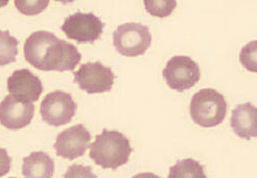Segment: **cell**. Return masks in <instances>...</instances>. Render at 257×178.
<instances>
[{"mask_svg":"<svg viewBox=\"0 0 257 178\" xmlns=\"http://www.w3.org/2000/svg\"><path fill=\"white\" fill-rule=\"evenodd\" d=\"M55 2H61V4H72V2H74V0H55Z\"/></svg>","mask_w":257,"mask_h":178,"instance_id":"44dd1931","label":"cell"},{"mask_svg":"<svg viewBox=\"0 0 257 178\" xmlns=\"http://www.w3.org/2000/svg\"><path fill=\"white\" fill-rule=\"evenodd\" d=\"M168 86L177 92H184L194 86L200 80L199 66L189 56H174L163 72Z\"/></svg>","mask_w":257,"mask_h":178,"instance_id":"5b68a950","label":"cell"},{"mask_svg":"<svg viewBox=\"0 0 257 178\" xmlns=\"http://www.w3.org/2000/svg\"><path fill=\"white\" fill-rule=\"evenodd\" d=\"M91 140L89 130L83 124L74 126L61 132L54 144V149L57 156L68 160H75L83 156Z\"/></svg>","mask_w":257,"mask_h":178,"instance_id":"30bf717a","label":"cell"},{"mask_svg":"<svg viewBox=\"0 0 257 178\" xmlns=\"http://www.w3.org/2000/svg\"><path fill=\"white\" fill-rule=\"evenodd\" d=\"M8 91L11 95L36 102L43 92V84L40 78L29 70H19L9 78Z\"/></svg>","mask_w":257,"mask_h":178,"instance_id":"8fae6325","label":"cell"},{"mask_svg":"<svg viewBox=\"0 0 257 178\" xmlns=\"http://www.w3.org/2000/svg\"><path fill=\"white\" fill-rule=\"evenodd\" d=\"M170 178H205L204 167L196 160L184 159L178 161L170 169Z\"/></svg>","mask_w":257,"mask_h":178,"instance_id":"5bb4252c","label":"cell"},{"mask_svg":"<svg viewBox=\"0 0 257 178\" xmlns=\"http://www.w3.org/2000/svg\"><path fill=\"white\" fill-rule=\"evenodd\" d=\"M24 53L32 66L44 72L74 70L82 58L73 44L46 31L32 34L25 43Z\"/></svg>","mask_w":257,"mask_h":178,"instance_id":"6da1fadb","label":"cell"},{"mask_svg":"<svg viewBox=\"0 0 257 178\" xmlns=\"http://www.w3.org/2000/svg\"><path fill=\"white\" fill-rule=\"evenodd\" d=\"M152 41L149 28L141 24H120L113 33V46L118 53L126 57L143 55Z\"/></svg>","mask_w":257,"mask_h":178,"instance_id":"277c9868","label":"cell"},{"mask_svg":"<svg viewBox=\"0 0 257 178\" xmlns=\"http://www.w3.org/2000/svg\"><path fill=\"white\" fill-rule=\"evenodd\" d=\"M50 0H15L18 10L25 16H37L44 12Z\"/></svg>","mask_w":257,"mask_h":178,"instance_id":"ac0fdd59","label":"cell"},{"mask_svg":"<svg viewBox=\"0 0 257 178\" xmlns=\"http://www.w3.org/2000/svg\"><path fill=\"white\" fill-rule=\"evenodd\" d=\"M231 126L241 138H257V107L251 103L238 105L232 113Z\"/></svg>","mask_w":257,"mask_h":178,"instance_id":"7c38bea8","label":"cell"},{"mask_svg":"<svg viewBox=\"0 0 257 178\" xmlns=\"http://www.w3.org/2000/svg\"><path fill=\"white\" fill-rule=\"evenodd\" d=\"M75 82L88 94H98L111 91L114 74L109 68L100 62L83 64L75 74Z\"/></svg>","mask_w":257,"mask_h":178,"instance_id":"ba28073f","label":"cell"},{"mask_svg":"<svg viewBox=\"0 0 257 178\" xmlns=\"http://www.w3.org/2000/svg\"><path fill=\"white\" fill-rule=\"evenodd\" d=\"M23 175L29 178H50L54 174V162L44 152H34L24 159Z\"/></svg>","mask_w":257,"mask_h":178,"instance_id":"4fadbf2b","label":"cell"},{"mask_svg":"<svg viewBox=\"0 0 257 178\" xmlns=\"http://www.w3.org/2000/svg\"><path fill=\"white\" fill-rule=\"evenodd\" d=\"M18 40L8 31H0V66L13 64L18 55Z\"/></svg>","mask_w":257,"mask_h":178,"instance_id":"9a60e30c","label":"cell"},{"mask_svg":"<svg viewBox=\"0 0 257 178\" xmlns=\"http://www.w3.org/2000/svg\"><path fill=\"white\" fill-rule=\"evenodd\" d=\"M144 6L149 14L156 18H168L177 8V0H144Z\"/></svg>","mask_w":257,"mask_h":178,"instance_id":"2e32d148","label":"cell"},{"mask_svg":"<svg viewBox=\"0 0 257 178\" xmlns=\"http://www.w3.org/2000/svg\"><path fill=\"white\" fill-rule=\"evenodd\" d=\"M12 168V158L6 149L0 148V177L7 175Z\"/></svg>","mask_w":257,"mask_h":178,"instance_id":"d6986e66","label":"cell"},{"mask_svg":"<svg viewBox=\"0 0 257 178\" xmlns=\"http://www.w3.org/2000/svg\"><path fill=\"white\" fill-rule=\"evenodd\" d=\"M35 106L18 96L9 95L0 103V124L11 130L29 126L33 120Z\"/></svg>","mask_w":257,"mask_h":178,"instance_id":"9c48e42d","label":"cell"},{"mask_svg":"<svg viewBox=\"0 0 257 178\" xmlns=\"http://www.w3.org/2000/svg\"><path fill=\"white\" fill-rule=\"evenodd\" d=\"M242 66L251 72H257V40L246 44L240 52Z\"/></svg>","mask_w":257,"mask_h":178,"instance_id":"e0dca14e","label":"cell"},{"mask_svg":"<svg viewBox=\"0 0 257 178\" xmlns=\"http://www.w3.org/2000/svg\"><path fill=\"white\" fill-rule=\"evenodd\" d=\"M76 112L77 104L72 96L61 91L47 94L40 106L42 120L52 126H61L71 122Z\"/></svg>","mask_w":257,"mask_h":178,"instance_id":"8992f818","label":"cell"},{"mask_svg":"<svg viewBox=\"0 0 257 178\" xmlns=\"http://www.w3.org/2000/svg\"><path fill=\"white\" fill-rule=\"evenodd\" d=\"M9 2H10V0H0V8L6 6H8Z\"/></svg>","mask_w":257,"mask_h":178,"instance_id":"ffe728a7","label":"cell"},{"mask_svg":"<svg viewBox=\"0 0 257 178\" xmlns=\"http://www.w3.org/2000/svg\"><path fill=\"white\" fill-rule=\"evenodd\" d=\"M228 104L220 93L213 88H203L192 97L190 115L193 122L202 128H214L223 122Z\"/></svg>","mask_w":257,"mask_h":178,"instance_id":"3957f363","label":"cell"},{"mask_svg":"<svg viewBox=\"0 0 257 178\" xmlns=\"http://www.w3.org/2000/svg\"><path fill=\"white\" fill-rule=\"evenodd\" d=\"M89 148L90 158L104 169H117L127 163L132 154L130 140L116 130H103Z\"/></svg>","mask_w":257,"mask_h":178,"instance_id":"7a4b0ae2","label":"cell"},{"mask_svg":"<svg viewBox=\"0 0 257 178\" xmlns=\"http://www.w3.org/2000/svg\"><path fill=\"white\" fill-rule=\"evenodd\" d=\"M103 28V22L95 14L77 12L67 18L61 31L78 43H94L101 37Z\"/></svg>","mask_w":257,"mask_h":178,"instance_id":"52a82bcc","label":"cell"}]
</instances>
